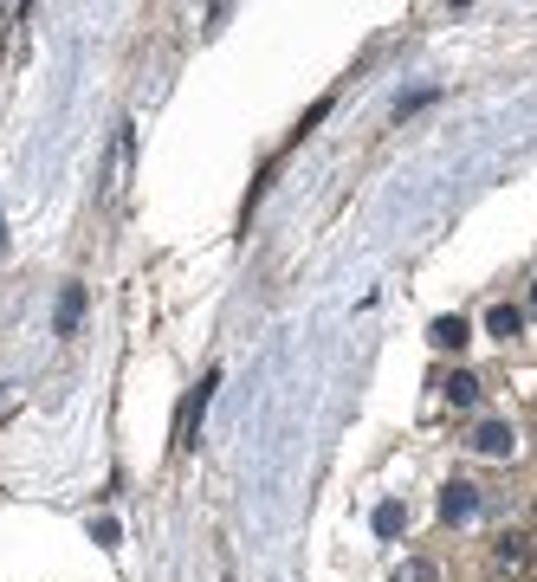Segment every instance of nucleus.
I'll use <instances>...</instances> for the list:
<instances>
[{
  "mask_svg": "<svg viewBox=\"0 0 537 582\" xmlns=\"http://www.w3.org/2000/svg\"><path fill=\"white\" fill-rule=\"evenodd\" d=\"M214 388H220V376H214V369H208V376H201V388H188L182 414H175V453H188V447H195V427H201V414H208Z\"/></svg>",
  "mask_w": 537,
  "mask_h": 582,
  "instance_id": "nucleus-1",
  "label": "nucleus"
},
{
  "mask_svg": "<svg viewBox=\"0 0 537 582\" xmlns=\"http://www.w3.org/2000/svg\"><path fill=\"white\" fill-rule=\"evenodd\" d=\"M440 518H447V524H466V518H479V485H466V479H447V492H440Z\"/></svg>",
  "mask_w": 537,
  "mask_h": 582,
  "instance_id": "nucleus-2",
  "label": "nucleus"
},
{
  "mask_svg": "<svg viewBox=\"0 0 537 582\" xmlns=\"http://www.w3.org/2000/svg\"><path fill=\"white\" fill-rule=\"evenodd\" d=\"M512 447H518V434L505 421H479L473 427V453H486V460H512Z\"/></svg>",
  "mask_w": 537,
  "mask_h": 582,
  "instance_id": "nucleus-3",
  "label": "nucleus"
},
{
  "mask_svg": "<svg viewBox=\"0 0 537 582\" xmlns=\"http://www.w3.org/2000/svg\"><path fill=\"white\" fill-rule=\"evenodd\" d=\"M428 343L440 356H453V350H466V343H473V324H466V317H434L428 324Z\"/></svg>",
  "mask_w": 537,
  "mask_h": 582,
  "instance_id": "nucleus-4",
  "label": "nucleus"
},
{
  "mask_svg": "<svg viewBox=\"0 0 537 582\" xmlns=\"http://www.w3.org/2000/svg\"><path fill=\"white\" fill-rule=\"evenodd\" d=\"M486 330H492L499 343L525 337V311H518V304H492V311H486Z\"/></svg>",
  "mask_w": 537,
  "mask_h": 582,
  "instance_id": "nucleus-5",
  "label": "nucleus"
},
{
  "mask_svg": "<svg viewBox=\"0 0 537 582\" xmlns=\"http://www.w3.org/2000/svg\"><path fill=\"white\" fill-rule=\"evenodd\" d=\"M369 524H376V537L389 544V537H402V531H408V505H402V498H382V505H376V518H369Z\"/></svg>",
  "mask_w": 537,
  "mask_h": 582,
  "instance_id": "nucleus-6",
  "label": "nucleus"
},
{
  "mask_svg": "<svg viewBox=\"0 0 537 582\" xmlns=\"http://www.w3.org/2000/svg\"><path fill=\"white\" fill-rule=\"evenodd\" d=\"M78 317H85V285H65V298H59V337H72Z\"/></svg>",
  "mask_w": 537,
  "mask_h": 582,
  "instance_id": "nucleus-7",
  "label": "nucleus"
},
{
  "mask_svg": "<svg viewBox=\"0 0 537 582\" xmlns=\"http://www.w3.org/2000/svg\"><path fill=\"white\" fill-rule=\"evenodd\" d=\"M440 388H447V401H453V408H479V382L466 376V369H460V376H447Z\"/></svg>",
  "mask_w": 537,
  "mask_h": 582,
  "instance_id": "nucleus-8",
  "label": "nucleus"
},
{
  "mask_svg": "<svg viewBox=\"0 0 537 582\" xmlns=\"http://www.w3.org/2000/svg\"><path fill=\"white\" fill-rule=\"evenodd\" d=\"M525 557H531V550H525V537H505V544H499V570H518Z\"/></svg>",
  "mask_w": 537,
  "mask_h": 582,
  "instance_id": "nucleus-9",
  "label": "nucleus"
},
{
  "mask_svg": "<svg viewBox=\"0 0 537 582\" xmlns=\"http://www.w3.org/2000/svg\"><path fill=\"white\" fill-rule=\"evenodd\" d=\"M91 537H98V544L110 550V544H117V537H123V531H117V518H91Z\"/></svg>",
  "mask_w": 537,
  "mask_h": 582,
  "instance_id": "nucleus-10",
  "label": "nucleus"
},
{
  "mask_svg": "<svg viewBox=\"0 0 537 582\" xmlns=\"http://www.w3.org/2000/svg\"><path fill=\"white\" fill-rule=\"evenodd\" d=\"M395 582H434V563H408V570L395 576Z\"/></svg>",
  "mask_w": 537,
  "mask_h": 582,
  "instance_id": "nucleus-11",
  "label": "nucleus"
},
{
  "mask_svg": "<svg viewBox=\"0 0 537 582\" xmlns=\"http://www.w3.org/2000/svg\"><path fill=\"white\" fill-rule=\"evenodd\" d=\"M531 311H537V279H531Z\"/></svg>",
  "mask_w": 537,
  "mask_h": 582,
  "instance_id": "nucleus-12",
  "label": "nucleus"
},
{
  "mask_svg": "<svg viewBox=\"0 0 537 582\" xmlns=\"http://www.w3.org/2000/svg\"><path fill=\"white\" fill-rule=\"evenodd\" d=\"M0 246H7V220H0Z\"/></svg>",
  "mask_w": 537,
  "mask_h": 582,
  "instance_id": "nucleus-13",
  "label": "nucleus"
}]
</instances>
